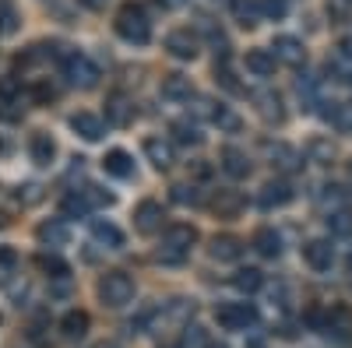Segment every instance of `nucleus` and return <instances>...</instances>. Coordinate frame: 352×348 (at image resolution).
Here are the masks:
<instances>
[{"mask_svg": "<svg viewBox=\"0 0 352 348\" xmlns=\"http://www.w3.org/2000/svg\"><path fill=\"white\" fill-rule=\"evenodd\" d=\"M331 109H324V120H331L342 134H352V102H328Z\"/></svg>", "mask_w": 352, "mask_h": 348, "instance_id": "2f4dec72", "label": "nucleus"}, {"mask_svg": "<svg viewBox=\"0 0 352 348\" xmlns=\"http://www.w3.org/2000/svg\"><path fill=\"white\" fill-rule=\"evenodd\" d=\"M28 155H32L36 165H50V162L56 159V141H53L46 130L32 134V141H28Z\"/></svg>", "mask_w": 352, "mask_h": 348, "instance_id": "a211bd4d", "label": "nucleus"}, {"mask_svg": "<svg viewBox=\"0 0 352 348\" xmlns=\"http://www.w3.org/2000/svg\"><path fill=\"white\" fill-rule=\"evenodd\" d=\"M106 116L116 124V127H127V124H134V106H131V99L127 95H109L106 99Z\"/></svg>", "mask_w": 352, "mask_h": 348, "instance_id": "6ab92c4d", "label": "nucleus"}, {"mask_svg": "<svg viewBox=\"0 0 352 348\" xmlns=\"http://www.w3.org/2000/svg\"><path fill=\"white\" fill-rule=\"evenodd\" d=\"M243 208H247V197L240 190H215V197H212V211L219 218H236Z\"/></svg>", "mask_w": 352, "mask_h": 348, "instance_id": "9b49d317", "label": "nucleus"}, {"mask_svg": "<svg viewBox=\"0 0 352 348\" xmlns=\"http://www.w3.org/2000/svg\"><path fill=\"white\" fill-rule=\"evenodd\" d=\"M254 250H257L261 257L275 260V257L282 253V236H278L275 229H257V232H254Z\"/></svg>", "mask_w": 352, "mask_h": 348, "instance_id": "393cba45", "label": "nucleus"}, {"mask_svg": "<svg viewBox=\"0 0 352 348\" xmlns=\"http://www.w3.org/2000/svg\"><path fill=\"white\" fill-rule=\"evenodd\" d=\"M254 102H257V116L264 124H282L285 120V102H282L278 92H257Z\"/></svg>", "mask_w": 352, "mask_h": 348, "instance_id": "f8f14e48", "label": "nucleus"}, {"mask_svg": "<svg viewBox=\"0 0 352 348\" xmlns=\"http://www.w3.org/2000/svg\"><path fill=\"white\" fill-rule=\"evenodd\" d=\"M232 8H236V18L243 28H254L257 18H261V4L257 0H232Z\"/></svg>", "mask_w": 352, "mask_h": 348, "instance_id": "72a5a7b5", "label": "nucleus"}, {"mask_svg": "<svg viewBox=\"0 0 352 348\" xmlns=\"http://www.w3.org/2000/svg\"><path fill=\"white\" fill-rule=\"evenodd\" d=\"M268 152L278 159V165H282V169H296V162H300V159H296V152L285 148V144H268Z\"/></svg>", "mask_w": 352, "mask_h": 348, "instance_id": "c03bdc74", "label": "nucleus"}, {"mask_svg": "<svg viewBox=\"0 0 352 348\" xmlns=\"http://www.w3.org/2000/svg\"><path fill=\"white\" fill-rule=\"evenodd\" d=\"M71 130L81 137V141H99L102 134H106V127H102V120L96 113H74L71 116Z\"/></svg>", "mask_w": 352, "mask_h": 348, "instance_id": "dca6fc26", "label": "nucleus"}, {"mask_svg": "<svg viewBox=\"0 0 352 348\" xmlns=\"http://www.w3.org/2000/svg\"><path fill=\"white\" fill-rule=\"evenodd\" d=\"M169 197L176 200V205H184V208H197V205H201V190H197L194 183H176Z\"/></svg>", "mask_w": 352, "mask_h": 348, "instance_id": "f704fd0d", "label": "nucleus"}, {"mask_svg": "<svg viewBox=\"0 0 352 348\" xmlns=\"http://www.w3.org/2000/svg\"><path fill=\"white\" fill-rule=\"evenodd\" d=\"M173 141H176V144H187V148H190V144H201L204 137H201V130H197L194 124L176 120V124H173Z\"/></svg>", "mask_w": 352, "mask_h": 348, "instance_id": "c9c22d12", "label": "nucleus"}, {"mask_svg": "<svg viewBox=\"0 0 352 348\" xmlns=\"http://www.w3.org/2000/svg\"><path fill=\"white\" fill-rule=\"evenodd\" d=\"M303 260H307L314 271H331V264H335V246H331L328 240H310V243L303 246Z\"/></svg>", "mask_w": 352, "mask_h": 348, "instance_id": "1a4fd4ad", "label": "nucleus"}, {"mask_svg": "<svg viewBox=\"0 0 352 348\" xmlns=\"http://www.w3.org/2000/svg\"><path fill=\"white\" fill-rule=\"evenodd\" d=\"M272 53H275V60L292 64V67H300V64L307 60V49H303V43H300L296 36H278V39L272 43Z\"/></svg>", "mask_w": 352, "mask_h": 348, "instance_id": "9d476101", "label": "nucleus"}, {"mask_svg": "<svg viewBox=\"0 0 352 348\" xmlns=\"http://www.w3.org/2000/svg\"><path fill=\"white\" fill-rule=\"evenodd\" d=\"M85 197H88V205H92V208H109L113 205V194L102 190V187H85Z\"/></svg>", "mask_w": 352, "mask_h": 348, "instance_id": "a18cd8bd", "label": "nucleus"}, {"mask_svg": "<svg viewBox=\"0 0 352 348\" xmlns=\"http://www.w3.org/2000/svg\"><path fill=\"white\" fill-rule=\"evenodd\" d=\"M261 285H264V275H261L257 268H240L236 275H232V288H236V292H243V296H254Z\"/></svg>", "mask_w": 352, "mask_h": 348, "instance_id": "c756f323", "label": "nucleus"}, {"mask_svg": "<svg viewBox=\"0 0 352 348\" xmlns=\"http://www.w3.org/2000/svg\"><path fill=\"white\" fill-rule=\"evenodd\" d=\"M14 264H18V253L11 246H0V278H4V281L14 275Z\"/></svg>", "mask_w": 352, "mask_h": 348, "instance_id": "49530a36", "label": "nucleus"}, {"mask_svg": "<svg viewBox=\"0 0 352 348\" xmlns=\"http://www.w3.org/2000/svg\"><path fill=\"white\" fill-rule=\"evenodd\" d=\"M92 240H96L99 246H106V250H120V246H124V232L116 229L113 222L96 218V222H92Z\"/></svg>", "mask_w": 352, "mask_h": 348, "instance_id": "4be33fe9", "label": "nucleus"}, {"mask_svg": "<svg viewBox=\"0 0 352 348\" xmlns=\"http://www.w3.org/2000/svg\"><path fill=\"white\" fill-rule=\"evenodd\" d=\"M320 205L331 208V211H342V208H345V190H342V187H335V183L320 187Z\"/></svg>", "mask_w": 352, "mask_h": 348, "instance_id": "a19ab883", "label": "nucleus"}, {"mask_svg": "<svg viewBox=\"0 0 352 348\" xmlns=\"http://www.w3.org/2000/svg\"><path fill=\"white\" fill-rule=\"evenodd\" d=\"M215 81L222 84L226 92H236V95H243V84H240L236 78H232V71H229V60H219V64H215Z\"/></svg>", "mask_w": 352, "mask_h": 348, "instance_id": "58836bf2", "label": "nucleus"}, {"mask_svg": "<svg viewBox=\"0 0 352 348\" xmlns=\"http://www.w3.org/2000/svg\"><path fill=\"white\" fill-rule=\"evenodd\" d=\"M28 99L39 102V106H46V102H53V99H56V89H53L50 81H36L32 89H28Z\"/></svg>", "mask_w": 352, "mask_h": 348, "instance_id": "37998d69", "label": "nucleus"}, {"mask_svg": "<svg viewBox=\"0 0 352 348\" xmlns=\"http://www.w3.org/2000/svg\"><path fill=\"white\" fill-rule=\"evenodd\" d=\"M102 169L109 172V176H116V180H131L134 176V159L124 148H113V152H106Z\"/></svg>", "mask_w": 352, "mask_h": 348, "instance_id": "f3484780", "label": "nucleus"}, {"mask_svg": "<svg viewBox=\"0 0 352 348\" xmlns=\"http://www.w3.org/2000/svg\"><path fill=\"white\" fill-rule=\"evenodd\" d=\"M43 197V190L36 183H28V187H18V200H25V205H36V200Z\"/></svg>", "mask_w": 352, "mask_h": 348, "instance_id": "8fccbe9b", "label": "nucleus"}, {"mask_svg": "<svg viewBox=\"0 0 352 348\" xmlns=\"http://www.w3.org/2000/svg\"><path fill=\"white\" fill-rule=\"evenodd\" d=\"M194 95V81L187 74H166L162 78V99L169 102H187Z\"/></svg>", "mask_w": 352, "mask_h": 348, "instance_id": "2eb2a0df", "label": "nucleus"}, {"mask_svg": "<svg viewBox=\"0 0 352 348\" xmlns=\"http://www.w3.org/2000/svg\"><path fill=\"white\" fill-rule=\"evenodd\" d=\"M222 169L229 172L232 180H243V176H250V159L240 152V148H222Z\"/></svg>", "mask_w": 352, "mask_h": 348, "instance_id": "b1692460", "label": "nucleus"}, {"mask_svg": "<svg viewBox=\"0 0 352 348\" xmlns=\"http://www.w3.org/2000/svg\"><path fill=\"white\" fill-rule=\"evenodd\" d=\"M60 211L67 215V218H88V211H92V205H88V197H85V190H71L64 200H60Z\"/></svg>", "mask_w": 352, "mask_h": 348, "instance_id": "7c9ffc66", "label": "nucleus"}, {"mask_svg": "<svg viewBox=\"0 0 352 348\" xmlns=\"http://www.w3.org/2000/svg\"><path fill=\"white\" fill-rule=\"evenodd\" d=\"M96 348H116V345H106V341H102V345H96Z\"/></svg>", "mask_w": 352, "mask_h": 348, "instance_id": "864d4df0", "label": "nucleus"}, {"mask_svg": "<svg viewBox=\"0 0 352 348\" xmlns=\"http://www.w3.org/2000/svg\"><path fill=\"white\" fill-rule=\"evenodd\" d=\"M264 18H285V0H257Z\"/></svg>", "mask_w": 352, "mask_h": 348, "instance_id": "09e8293b", "label": "nucleus"}, {"mask_svg": "<svg viewBox=\"0 0 352 348\" xmlns=\"http://www.w3.org/2000/svg\"><path fill=\"white\" fill-rule=\"evenodd\" d=\"M36 236H39V243H43V246L56 250V246H67L71 232H67V225H64L60 218H46V222L36 229Z\"/></svg>", "mask_w": 352, "mask_h": 348, "instance_id": "4468645a", "label": "nucleus"}, {"mask_svg": "<svg viewBox=\"0 0 352 348\" xmlns=\"http://www.w3.org/2000/svg\"><path fill=\"white\" fill-rule=\"evenodd\" d=\"M215 321L226 331H247L257 324V306L254 303H226L215 310Z\"/></svg>", "mask_w": 352, "mask_h": 348, "instance_id": "39448f33", "label": "nucleus"}, {"mask_svg": "<svg viewBox=\"0 0 352 348\" xmlns=\"http://www.w3.org/2000/svg\"><path fill=\"white\" fill-rule=\"evenodd\" d=\"M324 331L335 334L338 341H349L352 338V310L345 303H335L328 313H324Z\"/></svg>", "mask_w": 352, "mask_h": 348, "instance_id": "6e6552de", "label": "nucleus"}, {"mask_svg": "<svg viewBox=\"0 0 352 348\" xmlns=\"http://www.w3.org/2000/svg\"><path fill=\"white\" fill-rule=\"evenodd\" d=\"M96 292H99L102 306H109V310H124V306L134 299V278L124 275V271H109V275L99 278Z\"/></svg>", "mask_w": 352, "mask_h": 348, "instance_id": "7ed1b4c3", "label": "nucleus"}, {"mask_svg": "<svg viewBox=\"0 0 352 348\" xmlns=\"http://www.w3.org/2000/svg\"><path fill=\"white\" fill-rule=\"evenodd\" d=\"M328 232L331 236H338V240H349L352 236V211L349 208H342V211H328Z\"/></svg>", "mask_w": 352, "mask_h": 348, "instance_id": "473e14b6", "label": "nucleus"}, {"mask_svg": "<svg viewBox=\"0 0 352 348\" xmlns=\"http://www.w3.org/2000/svg\"><path fill=\"white\" fill-rule=\"evenodd\" d=\"M289 200H292V187L285 180H268V183L261 187V208L264 211L282 208V205H289Z\"/></svg>", "mask_w": 352, "mask_h": 348, "instance_id": "ddd939ff", "label": "nucleus"}, {"mask_svg": "<svg viewBox=\"0 0 352 348\" xmlns=\"http://www.w3.org/2000/svg\"><path fill=\"white\" fill-rule=\"evenodd\" d=\"M208 120H212L219 130H226V134H236V130L243 127L240 116L232 113L229 106H222V102H208Z\"/></svg>", "mask_w": 352, "mask_h": 348, "instance_id": "412c9836", "label": "nucleus"}, {"mask_svg": "<svg viewBox=\"0 0 352 348\" xmlns=\"http://www.w3.org/2000/svg\"><path fill=\"white\" fill-rule=\"evenodd\" d=\"M310 159L317 162V165H331V159H335V148H331V141H324V137H317V141H310Z\"/></svg>", "mask_w": 352, "mask_h": 348, "instance_id": "ea45409f", "label": "nucleus"}, {"mask_svg": "<svg viewBox=\"0 0 352 348\" xmlns=\"http://www.w3.org/2000/svg\"><path fill=\"white\" fill-rule=\"evenodd\" d=\"M275 53L272 49H250L247 53V71L254 74V78H272L275 74Z\"/></svg>", "mask_w": 352, "mask_h": 348, "instance_id": "5701e85b", "label": "nucleus"}, {"mask_svg": "<svg viewBox=\"0 0 352 348\" xmlns=\"http://www.w3.org/2000/svg\"><path fill=\"white\" fill-rule=\"evenodd\" d=\"M64 74L74 89H96L99 84V67L85 53H64Z\"/></svg>", "mask_w": 352, "mask_h": 348, "instance_id": "20e7f679", "label": "nucleus"}, {"mask_svg": "<svg viewBox=\"0 0 352 348\" xmlns=\"http://www.w3.org/2000/svg\"><path fill=\"white\" fill-rule=\"evenodd\" d=\"M18 25H21V14H18V8L11 4V0H0V32H4V36H11V32H18Z\"/></svg>", "mask_w": 352, "mask_h": 348, "instance_id": "e433bc0d", "label": "nucleus"}, {"mask_svg": "<svg viewBox=\"0 0 352 348\" xmlns=\"http://www.w3.org/2000/svg\"><path fill=\"white\" fill-rule=\"evenodd\" d=\"M88 313L85 310H67L64 313V321H60V331H64V338H71V341H78V338H85L88 334Z\"/></svg>", "mask_w": 352, "mask_h": 348, "instance_id": "bb28decb", "label": "nucleus"}, {"mask_svg": "<svg viewBox=\"0 0 352 348\" xmlns=\"http://www.w3.org/2000/svg\"><path fill=\"white\" fill-rule=\"evenodd\" d=\"M212 257L232 264V260L243 257V243H240L236 236H215V240H212Z\"/></svg>", "mask_w": 352, "mask_h": 348, "instance_id": "a878e982", "label": "nucleus"}, {"mask_svg": "<svg viewBox=\"0 0 352 348\" xmlns=\"http://www.w3.org/2000/svg\"><path fill=\"white\" fill-rule=\"evenodd\" d=\"M328 74H331L335 81H342V84H352V56H349L342 46L331 53V60H328Z\"/></svg>", "mask_w": 352, "mask_h": 348, "instance_id": "c85d7f7f", "label": "nucleus"}, {"mask_svg": "<svg viewBox=\"0 0 352 348\" xmlns=\"http://www.w3.org/2000/svg\"><path fill=\"white\" fill-rule=\"evenodd\" d=\"M208 348H229L226 341H208Z\"/></svg>", "mask_w": 352, "mask_h": 348, "instance_id": "603ef678", "label": "nucleus"}, {"mask_svg": "<svg viewBox=\"0 0 352 348\" xmlns=\"http://www.w3.org/2000/svg\"><path fill=\"white\" fill-rule=\"evenodd\" d=\"M166 53L176 56V60H194V56L201 53L197 32H190V28H173V32L166 36Z\"/></svg>", "mask_w": 352, "mask_h": 348, "instance_id": "423d86ee", "label": "nucleus"}, {"mask_svg": "<svg viewBox=\"0 0 352 348\" xmlns=\"http://www.w3.org/2000/svg\"><path fill=\"white\" fill-rule=\"evenodd\" d=\"M144 155H148V162H152L155 169H169V165L176 162L173 144L162 141V137H148V141H144Z\"/></svg>", "mask_w": 352, "mask_h": 348, "instance_id": "aec40b11", "label": "nucleus"}, {"mask_svg": "<svg viewBox=\"0 0 352 348\" xmlns=\"http://www.w3.org/2000/svg\"><path fill=\"white\" fill-rule=\"evenodd\" d=\"M36 268H39L43 275H50V278H67V275H71V264H67V260L56 257V253H50V250L36 253Z\"/></svg>", "mask_w": 352, "mask_h": 348, "instance_id": "cd10ccee", "label": "nucleus"}, {"mask_svg": "<svg viewBox=\"0 0 352 348\" xmlns=\"http://www.w3.org/2000/svg\"><path fill=\"white\" fill-rule=\"evenodd\" d=\"M180 348H208V338H204V327H197V324H187V327H184V341H180Z\"/></svg>", "mask_w": 352, "mask_h": 348, "instance_id": "79ce46f5", "label": "nucleus"}, {"mask_svg": "<svg viewBox=\"0 0 352 348\" xmlns=\"http://www.w3.org/2000/svg\"><path fill=\"white\" fill-rule=\"evenodd\" d=\"M194 243H197V229L187 225V222H176V225H169L162 232L155 260L159 264H184V260L190 257V250H194Z\"/></svg>", "mask_w": 352, "mask_h": 348, "instance_id": "f257e3e1", "label": "nucleus"}, {"mask_svg": "<svg viewBox=\"0 0 352 348\" xmlns=\"http://www.w3.org/2000/svg\"><path fill=\"white\" fill-rule=\"evenodd\" d=\"M162 205L159 200H141V205L134 208V229L141 232V236H155V232H162Z\"/></svg>", "mask_w": 352, "mask_h": 348, "instance_id": "0eeeda50", "label": "nucleus"}, {"mask_svg": "<svg viewBox=\"0 0 352 348\" xmlns=\"http://www.w3.org/2000/svg\"><path fill=\"white\" fill-rule=\"evenodd\" d=\"M85 4H88V8H102V4H106V0H85Z\"/></svg>", "mask_w": 352, "mask_h": 348, "instance_id": "3c124183", "label": "nucleus"}, {"mask_svg": "<svg viewBox=\"0 0 352 348\" xmlns=\"http://www.w3.org/2000/svg\"><path fill=\"white\" fill-rule=\"evenodd\" d=\"M116 36H120L124 43H134V46H144L152 39V21L148 14H144L141 4H124L120 11H116Z\"/></svg>", "mask_w": 352, "mask_h": 348, "instance_id": "f03ea898", "label": "nucleus"}, {"mask_svg": "<svg viewBox=\"0 0 352 348\" xmlns=\"http://www.w3.org/2000/svg\"><path fill=\"white\" fill-rule=\"evenodd\" d=\"M349 271H352V253H349Z\"/></svg>", "mask_w": 352, "mask_h": 348, "instance_id": "5fc2aeb1", "label": "nucleus"}, {"mask_svg": "<svg viewBox=\"0 0 352 348\" xmlns=\"http://www.w3.org/2000/svg\"><path fill=\"white\" fill-rule=\"evenodd\" d=\"M328 14H331V21H349L352 0H328Z\"/></svg>", "mask_w": 352, "mask_h": 348, "instance_id": "de8ad7c7", "label": "nucleus"}, {"mask_svg": "<svg viewBox=\"0 0 352 348\" xmlns=\"http://www.w3.org/2000/svg\"><path fill=\"white\" fill-rule=\"evenodd\" d=\"M194 310H197L194 299H173V303H169V321L187 327V324H190V316H194Z\"/></svg>", "mask_w": 352, "mask_h": 348, "instance_id": "4c0bfd02", "label": "nucleus"}]
</instances>
